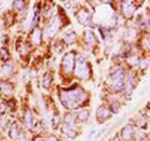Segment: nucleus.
<instances>
[{"instance_id": "17", "label": "nucleus", "mask_w": 150, "mask_h": 141, "mask_svg": "<svg viewBox=\"0 0 150 141\" xmlns=\"http://www.w3.org/2000/svg\"><path fill=\"white\" fill-rule=\"evenodd\" d=\"M24 123L28 128H31V123H33V114L31 111H26L25 112V117H24Z\"/></svg>"}, {"instance_id": "11", "label": "nucleus", "mask_w": 150, "mask_h": 141, "mask_svg": "<svg viewBox=\"0 0 150 141\" xmlns=\"http://www.w3.org/2000/svg\"><path fill=\"white\" fill-rule=\"evenodd\" d=\"M31 41H33V44H35V45H39L40 44V41H41V31L38 29L33 31V34H31Z\"/></svg>"}, {"instance_id": "10", "label": "nucleus", "mask_w": 150, "mask_h": 141, "mask_svg": "<svg viewBox=\"0 0 150 141\" xmlns=\"http://www.w3.org/2000/svg\"><path fill=\"white\" fill-rule=\"evenodd\" d=\"M0 91H1L3 94L9 95V94H11L14 91V87L9 81H4V82H1V85H0Z\"/></svg>"}, {"instance_id": "12", "label": "nucleus", "mask_w": 150, "mask_h": 141, "mask_svg": "<svg viewBox=\"0 0 150 141\" xmlns=\"http://www.w3.org/2000/svg\"><path fill=\"white\" fill-rule=\"evenodd\" d=\"M64 125H68L70 128H74L75 125V115L74 114H68L64 119Z\"/></svg>"}, {"instance_id": "16", "label": "nucleus", "mask_w": 150, "mask_h": 141, "mask_svg": "<svg viewBox=\"0 0 150 141\" xmlns=\"http://www.w3.org/2000/svg\"><path fill=\"white\" fill-rule=\"evenodd\" d=\"M88 117H89V111L88 110H80L76 114V119L79 121H85V120H88Z\"/></svg>"}, {"instance_id": "4", "label": "nucleus", "mask_w": 150, "mask_h": 141, "mask_svg": "<svg viewBox=\"0 0 150 141\" xmlns=\"http://www.w3.org/2000/svg\"><path fill=\"white\" fill-rule=\"evenodd\" d=\"M75 54L74 53H68L67 55L63 58V70L65 73H68L70 74L74 70L75 68Z\"/></svg>"}, {"instance_id": "6", "label": "nucleus", "mask_w": 150, "mask_h": 141, "mask_svg": "<svg viewBox=\"0 0 150 141\" xmlns=\"http://www.w3.org/2000/svg\"><path fill=\"white\" fill-rule=\"evenodd\" d=\"M109 116H110V111L108 110L105 106H100L99 109H98L96 117H98V120H99L100 123H103V121H105L106 119H109Z\"/></svg>"}, {"instance_id": "27", "label": "nucleus", "mask_w": 150, "mask_h": 141, "mask_svg": "<svg viewBox=\"0 0 150 141\" xmlns=\"http://www.w3.org/2000/svg\"><path fill=\"white\" fill-rule=\"evenodd\" d=\"M46 141H59L58 139L55 137V136H49L48 139H46Z\"/></svg>"}, {"instance_id": "3", "label": "nucleus", "mask_w": 150, "mask_h": 141, "mask_svg": "<svg viewBox=\"0 0 150 141\" xmlns=\"http://www.w3.org/2000/svg\"><path fill=\"white\" fill-rule=\"evenodd\" d=\"M75 75L80 79H88L90 75V66L85 61L84 56H78V59L75 60Z\"/></svg>"}, {"instance_id": "13", "label": "nucleus", "mask_w": 150, "mask_h": 141, "mask_svg": "<svg viewBox=\"0 0 150 141\" xmlns=\"http://www.w3.org/2000/svg\"><path fill=\"white\" fill-rule=\"evenodd\" d=\"M14 71V64L13 63H5L3 66V74L4 75H11Z\"/></svg>"}, {"instance_id": "22", "label": "nucleus", "mask_w": 150, "mask_h": 141, "mask_svg": "<svg viewBox=\"0 0 150 141\" xmlns=\"http://www.w3.org/2000/svg\"><path fill=\"white\" fill-rule=\"evenodd\" d=\"M0 56H1V59L4 60V61H5V60H8V59H9V53H8V50L3 48L1 50H0Z\"/></svg>"}, {"instance_id": "26", "label": "nucleus", "mask_w": 150, "mask_h": 141, "mask_svg": "<svg viewBox=\"0 0 150 141\" xmlns=\"http://www.w3.org/2000/svg\"><path fill=\"white\" fill-rule=\"evenodd\" d=\"M18 137H19L18 141H26V137H25V135H24V134H20V135L18 136Z\"/></svg>"}, {"instance_id": "5", "label": "nucleus", "mask_w": 150, "mask_h": 141, "mask_svg": "<svg viewBox=\"0 0 150 141\" xmlns=\"http://www.w3.org/2000/svg\"><path fill=\"white\" fill-rule=\"evenodd\" d=\"M76 18H78V20H79V23H80V24L86 25V24H89V23H90L91 15H90V13H89L88 10H85V9H81V10L76 14Z\"/></svg>"}, {"instance_id": "8", "label": "nucleus", "mask_w": 150, "mask_h": 141, "mask_svg": "<svg viewBox=\"0 0 150 141\" xmlns=\"http://www.w3.org/2000/svg\"><path fill=\"white\" fill-rule=\"evenodd\" d=\"M121 137H123L124 141H130L134 137V130L130 125H126L125 128L121 130Z\"/></svg>"}, {"instance_id": "19", "label": "nucleus", "mask_w": 150, "mask_h": 141, "mask_svg": "<svg viewBox=\"0 0 150 141\" xmlns=\"http://www.w3.org/2000/svg\"><path fill=\"white\" fill-rule=\"evenodd\" d=\"M18 136H19V128L14 124L11 126V129H10V137L11 139H18Z\"/></svg>"}, {"instance_id": "9", "label": "nucleus", "mask_w": 150, "mask_h": 141, "mask_svg": "<svg viewBox=\"0 0 150 141\" xmlns=\"http://www.w3.org/2000/svg\"><path fill=\"white\" fill-rule=\"evenodd\" d=\"M59 27H60V24H59V19H56V23L55 21H53L51 24L46 27V30H45V35L48 36V37H50L53 34H55L56 31L59 30Z\"/></svg>"}, {"instance_id": "28", "label": "nucleus", "mask_w": 150, "mask_h": 141, "mask_svg": "<svg viewBox=\"0 0 150 141\" xmlns=\"http://www.w3.org/2000/svg\"><path fill=\"white\" fill-rule=\"evenodd\" d=\"M34 141H45L43 137H40V136H36V137L34 139Z\"/></svg>"}, {"instance_id": "18", "label": "nucleus", "mask_w": 150, "mask_h": 141, "mask_svg": "<svg viewBox=\"0 0 150 141\" xmlns=\"http://www.w3.org/2000/svg\"><path fill=\"white\" fill-rule=\"evenodd\" d=\"M63 131H64V134H67V135L69 136V137H74V136H75L74 129L70 128V126H68V125H64V126H63Z\"/></svg>"}, {"instance_id": "7", "label": "nucleus", "mask_w": 150, "mask_h": 141, "mask_svg": "<svg viewBox=\"0 0 150 141\" xmlns=\"http://www.w3.org/2000/svg\"><path fill=\"white\" fill-rule=\"evenodd\" d=\"M123 13L125 16H131L135 13V4L133 1H125L123 4Z\"/></svg>"}, {"instance_id": "2", "label": "nucleus", "mask_w": 150, "mask_h": 141, "mask_svg": "<svg viewBox=\"0 0 150 141\" xmlns=\"http://www.w3.org/2000/svg\"><path fill=\"white\" fill-rule=\"evenodd\" d=\"M110 84H111V87L112 90L115 91H120L124 89L125 85V76H124V71L121 69H115L114 71L111 73L110 75Z\"/></svg>"}, {"instance_id": "15", "label": "nucleus", "mask_w": 150, "mask_h": 141, "mask_svg": "<svg viewBox=\"0 0 150 141\" xmlns=\"http://www.w3.org/2000/svg\"><path fill=\"white\" fill-rule=\"evenodd\" d=\"M85 41L89 45H94L95 44V35L91 31H86L85 32Z\"/></svg>"}, {"instance_id": "21", "label": "nucleus", "mask_w": 150, "mask_h": 141, "mask_svg": "<svg viewBox=\"0 0 150 141\" xmlns=\"http://www.w3.org/2000/svg\"><path fill=\"white\" fill-rule=\"evenodd\" d=\"M50 75L49 74H46L45 76H44V79H43V87H45V89H48L49 86H50Z\"/></svg>"}, {"instance_id": "23", "label": "nucleus", "mask_w": 150, "mask_h": 141, "mask_svg": "<svg viewBox=\"0 0 150 141\" xmlns=\"http://www.w3.org/2000/svg\"><path fill=\"white\" fill-rule=\"evenodd\" d=\"M128 61H129L130 65H138L139 64V60H138V58L135 55H131V58L128 60Z\"/></svg>"}, {"instance_id": "1", "label": "nucleus", "mask_w": 150, "mask_h": 141, "mask_svg": "<svg viewBox=\"0 0 150 141\" xmlns=\"http://www.w3.org/2000/svg\"><path fill=\"white\" fill-rule=\"evenodd\" d=\"M60 99L63 101V105L67 106L68 109H75L80 106L83 101L85 100V92L81 89H73V90H67L60 94Z\"/></svg>"}, {"instance_id": "20", "label": "nucleus", "mask_w": 150, "mask_h": 141, "mask_svg": "<svg viewBox=\"0 0 150 141\" xmlns=\"http://www.w3.org/2000/svg\"><path fill=\"white\" fill-rule=\"evenodd\" d=\"M13 6H14V9H15V10L21 11L23 9L25 8V3H24V1H14Z\"/></svg>"}, {"instance_id": "24", "label": "nucleus", "mask_w": 150, "mask_h": 141, "mask_svg": "<svg viewBox=\"0 0 150 141\" xmlns=\"http://www.w3.org/2000/svg\"><path fill=\"white\" fill-rule=\"evenodd\" d=\"M140 63H142V64H140V65H142V69H146L148 68V61H146V60H142Z\"/></svg>"}, {"instance_id": "14", "label": "nucleus", "mask_w": 150, "mask_h": 141, "mask_svg": "<svg viewBox=\"0 0 150 141\" xmlns=\"http://www.w3.org/2000/svg\"><path fill=\"white\" fill-rule=\"evenodd\" d=\"M75 39H76V35H75V32H73V31L68 32V34H65V36H64L65 43H68V44H73L74 41H75Z\"/></svg>"}, {"instance_id": "25", "label": "nucleus", "mask_w": 150, "mask_h": 141, "mask_svg": "<svg viewBox=\"0 0 150 141\" xmlns=\"http://www.w3.org/2000/svg\"><path fill=\"white\" fill-rule=\"evenodd\" d=\"M105 131H106V129H101V130L99 131V133H98V135L95 136V139H99V137H100V136H101L103 134H104V133H105Z\"/></svg>"}]
</instances>
